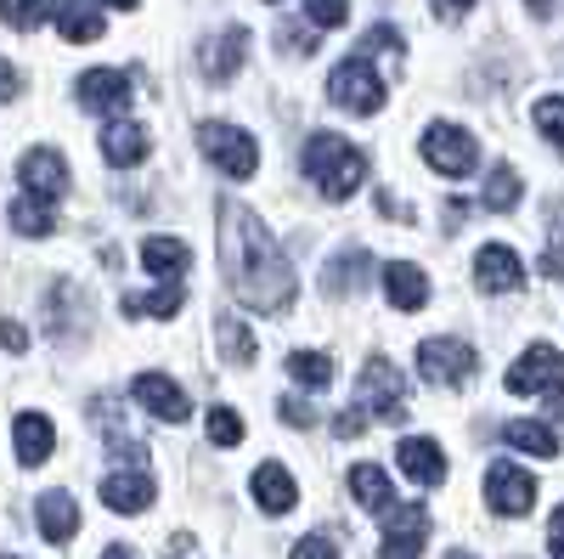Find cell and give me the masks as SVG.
Returning <instances> with one entry per match:
<instances>
[{
	"label": "cell",
	"mask_w": 564,
	"mask_h": 559,
	"mask_svg": "<svg viewBox=\"0 0 564 559\" xmlns=\"http://www.w3.org/2000/svg\"><path fill=\"white\" fill-rule=\"evenodd\" d=\"M282 418H289L294 430H316V407L311 401H300V396H282V407H276Z\"/></svg>",
	"instance_id": "cell-38"
},
{
	"label": "cell",
	"mask_w": 564,
	"mask_h": 559,
	"mask_svg": "<svg viewBox=\"0 0 564 559\" xmlns=\"http://www.w3.org/2000/svg\"><path fill=\"white\" fill-rule=\"evenodd\" d=\"M350 18V0H305V23L322 34V29H339Z\"/></svg>",
	"instance_id": "cell-35"
},
{
	"label": "cell",
	"mask_w": 564,
	"mask_h": 559,
	"mask_svg": "<svg viewBox=\"0 0 564 559\" xmlns=\"http://www.w3.org/2000/svg\"><path fill=\"white\" fill-rule=\"evenodd\" d=\"M334 430H339V441H356V436L367 430V407H350V412H339V424H334Z\"/></svg>",
	"instance_id": "cell-39"
},
{
	"label": "cell",
	"mask_w": 564,
	"mask_h": 559,
	"mask_svg": "<svg viewBox=\"0 0 564 559\" xmlns=\"http://www.w3.org/2000/svg\"><path fill=\"white\" fill-rule=\"evenodd\" d=\"M130 396L148 407L153 418H164V424H186V418H193V396H186L170 373H135Z\"/></svg>",
	"instance_id": "cell-10"
},
{
	"label": "cell",
	"mask_w": 564,
	"mask_h": 559,
	"mask_svg": "<svg viewBox=\"0 0 564 559\" xmlns=\"http://www.w3.org/2000/svg\"><path fill=\"white\" fill-rule=\"evenodd\" d=\"M475 345H463V340H423L417 345V373H423V379H430V385H446V390H457V385H468V379H475Z\"/></svg>",
	"instance_id": "cell-6"
},
{
	"label": "cell",
	"mask_w": 564,
	"mask_h": 559,
	"mask_svg": "<svg viewBox=\"0 0 564 559\" xmlns=\"http://www.w3.org/2000/svg\"><path fill=\"white\" fill-rule=\"evenodd\" d=\"M289 559H339V542L327 537V531H311V537H300L294 542V553Z\"/></svg>",
	"instance_id": "cell-36"
},
{
	"label": "cell",
	"mask_w": 564,
	"mask_h": 559,
	"mask_svg": "<svg viewBox=\"0 0 564 559\" xmlns=\"http://www.w3.org/2000/svg\"><path fill=\"white\" fill-rule=\"evenodd\" d=\"M18 181L29 186V198L57 204V198L68 193V164H63V153H57V148H29V153H23V164H18Z\"/></svg>",
	"instance_id": "cell-11"
},
{
	"label": "cell",
	"mask_w": 564,
	"mask_h": 559,
	"mask_svg": "<svg viewBox=\"0 0 564 559\" xmlns=\"http://www.w3.org/2000/svg\"><path fill=\"white\" fill-rule=\"evenodd\" d=\"M305 175L316 181V193H322L327 204H345L356 186L367 181V159H361L356 142H345V136L316 130L311 142H305Z\"/></svg>",
	"instance_id": "cell-2"
},
{
	"label": "cell",
	"mask_w": 564,
	"mask_h": 559,
	"mask_svg": "<svg viewBox=\"0 0 564 559\" xmlns=\"http://www.w3.org/2000/svg\"><path fill=\"white\" fill-rule=\"evenodd\" d=\"M108 7H113V12H135V7H141V0H108Z\"/></svg>",
	"instance_id": "cell-47"
},
{
	"label": "cell",
	"mask_w": 564,
	"mask_h": 559,
	"mask_svg": "<svg viewBox=\"0 0 564 559\" xmlns=\"http://www.w3.org/2000/svg\"><path fill=\"white\" fill-rule=\"evenodd\" d=\"M468 7H475V0H435V12H441V18H463Z\"/></svg>",
	"instance_id": "cell-43"
},
{
	"label": "cell",
	"mask_w": 564,
	"mask_h": 559,
	"mask_svg": "<svg viewBox=\"0 0 564 559\" xmlns=\"http://www.w3.org/2000/svg\"><path fill=\"white\" fill-rule=\"evenodd\" d=\"M141 266H148L153 277H164V283H181V277L193 271V249H186L181 238H148L141 244Z\"/></svg>",
	"instance_id": "cell-24"
},
{
	"label": "cell",
	"mask_w": 564,
	"mask_h": 559,
	"mask_svg": "<svg viewBox=\"0 0 564 559\" xmlns=\"http://www.w3.org/2000/svg\"><path fill=\"white\" fill-rule=\"evenodd\" d=\"M327 97H334L339 108H350V114H379L384 108V74L372 68V57L350 52L334 74H327Z\"/></svg>",
	"instance_id": "cell-4"
},
{
	"label": "cell",
	"mask_w": 564,
	"mask_h": 559,
	"mask_svg": "<svg viewBox=\"0 0 564 559\" xmlns=\"http://www.w3.org/2000/svg\"><path fill=\"white\" fill-rule=\"evenodd\" d=\"M40 18H45V0H7V23H12L18 34H29Z\"/></svg>",
	"instance_id": "cell-37"
},
{
	"label": "cell",
	"mask_w": 564,
	"mask_h": 559,
	"mask_svg": "<svg viewBox=\"0 0 564 559\" xmlns=\"http://www.w3.org/2000/svg\"><path fill=\"white\" fill-rule=\"evenodd\" d=\"M423 164H430L435 175H475L480 170V148L475 136H468L463 125H430L423 130Z\"/></svg>",
	"instance_id": "cell-5"
},
{
	"label": "cell",
	"mask_w": 564,
	"mask_h": 559,
	"mask_svg": "<svg viewBox=\"0 0 564 559\" xmlns=\"http://www.w3.org/2000/svg\"><path fill=\"white\" fill-rule=\"evenodd\" d=\"M502 390L508 396H558L564 390V356L553 351V345H531L520 362H513L508 373H502Z\"/></svg>",
	"instance_id": "cell-7"
},
{
	"label": "cell",
	"mask_w": 564,
	"mask_h": 559,
	"mask_svg": "<svg viewBox=\"0 0 564 559\" xmlns=\"http://www.w3.org/2000/svg\"><path fill=\"white\" fill-rule=\"evenodd\" d=\"M361 401H372V412L384 418V424H406V385H401V373L390 356H372L361 367Z\"/></svg>",
	"instance_id": "cell-8"
},
{
	"label": "cell",
	"mask_w": 564,
	"mask_h": 559,
	"mask_svg": "<svg viewBox=\"0 0 564 559\" xmlns=\"http://www.w3.org/2000/svg\"><path fill=\"white\" fill-rule=\"evenodd\" d=\"M486 503L497 508V515L520 520V515H531V503H536V481L520 470V463H491L486 470Z\"/></svg>",
	"instance_id": "cell-9"
},
{
	"label": "cell",
	"mask_w": 564,
	"mask_h": 559,
	"mask_svg": "<svg viewBox=\"0 0 564 559\" xmlns=\"http://www.w3.org/2000/svg\"><path fill=\"white\" fill-rule=\"evenodd\" d=\"M542 271H547V277H564V238H553V244H547V260H542Z\"/></svg>",
	"instance_id": "cell-41"
},
{
	"label": "cell",
	"mask_w": 564,
	"mask_h": 559,
	"mask_svg": "<svg viewBox=\"0 0 564 559\" xmlns=\"http://www.w3.org/2000/svg\"><path fill=\"white\" fill-rule=\"evenodd\" d=\"M254 503L265 508V515H289V508L300 503L294 475L282 470V463H260V470H254Z\"/></svg>",
	"instance_id": "cell-22"
},
{
	"label": "cell",
	"mask_w": 564,
	"mask_h": 559,
	"mask_svg": "<svg viewBox=\"0 0 564 559\" xmlns=\"http://www.w3.org/2000/svg\"><path fill=\"white\" fill-rule=\"evenodd\" d=\"M468 209H475V204H463V198H452V204H446V232H457V226L468 221Z\"/></svg>",
	"instance_id": "cell-42"
},
{
	"label": "cell",
	"mask_w": 564,
	"mask_h": 559,
	"mask_svg": "<svg viewBox=\"0 0 564 559\" xmlns=\"http://www.w3.org/2000/svg\"><path fill=\"white\" fill-rule=\"evenodd\" d=\"M367 283V255H345V260H334L322 271V289L334 294V300H345L350 289H361Z\"/></svg>",
	"instance_id": "cell-30"
},
{
	"label": "cell",
	"mask_w": 564,
	"mask_h": 559,
	"mask_svg": "<svg viewBox=\"0 0 564 559\" xmlns=\"http://www.w3.org/2000/svg\"><path fill=\"white\" fill-rule=\"evenodd\" d=\"M531 119H536V130L547 136V142L564 153V97H542V103L531 108Z\"/></svg>",
	"instance_id": "cell-33"
},
{
	"label": "cell",
	"mask_w": 564,
	"mask_h": 559,
	"mask_svg": "<svg viewBox=\"0 0 564 559\" xmlns=\"http://www.w3.org/2000/svg\"><path fill=\"white\" fill-rule=\"evenodd\" d=\"M102 559H135V553H130V548H124V542H113V548H108V553H102Z\"/></svg>",
	"instance_id": "cell-46"
},
{
	"label": "cell",
	"mask_w": 564,
	"mask_h": 559,
	"mask_svg": "<svg viewBox=\"0 0 564 559\" xmlns=\"http://www.w3.org/2000/svg\"><path fill=\"white\" fill-rule=\"evenodd\" d=\"M181 305H186L181 283H164L153 294H124V316H159V322H170V316H181Z\"/></svg>",
	"instance_id": "cell-27"
},
{
	"label": "cell",
	"mask_w": 564,
	"mask_h": 559,
	"mask_svg": "<svg viewBox=\"0 0 564 559\" xmlns=\"http://www.w3.org/2000/svg\"><path fill=\"white\" fill-rule=\"evenodd\" d=\"M384 294L395 311H423L430 305V277H423L412 260H390L384 266Z\"/></svg>",
	"instance_id": "cell-20"
},
{
	"label": "cell",
	"mask_w": 564,
	"mask_h": 559,
	"mask_svg": "<svg viewBox=\"0 0 564 559\" xmlns=\"http://www.w3.org/2000/svg\"><path fill=\"white\" fill-rule=\"evenodd\" d=\"M12 447H18L23 470H40V463L52 458V447H57V424L45 412H18L12 418Z\"/></svg>",
	"instance_id": "cell-15"
},
{
	"label": "cell",
	"mask_w": 564,
	"mask_h": 559,
	"mask_svg": "<svg viewBox=\"0 0 564 559\" xmlns=\"http://www.w3.org/2000/svg\"><path fill=\"white\" fill-rule=\"evenodd\" d=\"M502 441H508L513 452L558 458V436H553V424H542V418H508V424H502Z\"/></svg>",
	"instance_id": "cell-26"
},
{
	"label": "cell",
	"mask_w": 564,
	"mask_h": 559,
	"mask_svg": "<svg viewBox=\"0 0 564 559\" xmlns=\"http://www.w3.org/2000/svg\"><path fill=\"white\" fill-rule=\"evenodd\" d=\"M215 334H220V356H226L231 367H249V362H254V334L243 329L238 316H220Z\"/></svg>",
	"instance_id": "cell-29"
},
{
	"label": "cell",
	"mask_w": 564,
	"mask_h": 559,
	"mask_svg": "<svg viewBox=\"0 0 564 559\" xmlns=\"http://www.w3.org/2000/svg\"><path fill=\"white\" fill-rule=\"evenodd\" d=\"M7 221H12V232H23V238H52V209H45L40 198H12L7 204Z\"/></svg>",
	"instance_id": "cell-28"
},
{
	"label": "cell",
	"mask_w": 564,
	"mask_h": 559,
	"mask_svg": "<svg viewBox=\"0 0 564 559\" xmlns=\"http://www.w3.org/2000/svg\"><path fill=\"white\" fill-rule=\"evenodd\" d=\"M52 23H57V34L74 40V45H90V40L108 34L97 0H52Z\"/></svg>",
	"instance_id": "cell-18"
},
{
	"label": "cell",
	"mask_w": 564,
	"mask_h": 559,
	"mask_svg": "<svg viewBox=\"0 0 564 559\" xmlns=\"http://www.w3.org/2000/svg\"><path fill=\"white\" fill-rule=\"evenodd\" d=\"M209 441H215V447H238V441H243V412L209 407Z\"/></svg>",
	"instance_id": "cell-34"
},
{
	"label": "cell",
	"mask_w": 564,
	"mask_h": 559,
	"mask_svg": "<svg viewBox=\"0 0 564 559\" xmlns=\"http://www.w3.org/2000/svg\"><path fill=\"white\" fill-rule=\"evenodd\" d=\"M520 204V175H513V164H497L486 175V209H513Z\"/></svg>",
	"instance_id": "cell-32"
},
{
	"label": "cell",
	"mask_w": 564,
	"mask_h": 559,
	"mask_svg": "<svg viewBox=\"0 0 564 559\" xmlns=\"http://www.w3.org/2000/svg\"><path fill=\"white\" fill-rule=\"evenodd\" d=\"M243 52H249V29L231 23L226 34L204 40V74H209V79H231V74L243 68Z\"/></svg>",
	"instance_id": "cell-21"
},
{
	"label": "cell",
	"mask_w": 564,
	"mask_h": 559,
	"mask_svg": "<svg viewBox=\"0 0 564 559\" xmlns=\"http://www.w3.org/2000/svg\"><path fill=\"white\" fill-rule=\"evenodd\" d=\"M525 7H531V18H553V12H558V0H525Z\"/></svg>",
	"instance_id": "cell-45"
},
{
	"label": "cell",
	"mask_w": 564,
	"mask_h": 559,
	"mask_svg": "<svg viewBox=\"0 0 564 559\" xmlns=\"http://www.w3.org/2000/svg\"><path fill=\"white\" fill-rule=\"evenodd\" d=\"M350 492H356V503L367 508V515H390V508H395V486H390V475L379 470V463H356V470H350Z\"/></svg>",
	"instance_id": "cell-25"
},
{
	"label": "cell",
	"mask_w": 564,
	"mask_h": 559,
	"mask_svg": "<svg viewBox=\"0 0 564 559\" xmlns=\"http://www.w3.org/2000/svg\"><path fill=\"white\" fill-rule=\"evenodd\" d=\"M395 463H401V475L417 481V486H441V481H446V452H441V441H430V436H401Z\"/></svg>",
	"instance_id": "cell-14"
},
{
	"label": "cell",
	"mask_w": 564,
	"mask_h": 559,
	"mask_svg": "<svg viewBox=\"0 0 564 559\" xmlns=\"http://www.w3.org/2000/svg\"><path fill=\"white\" fill-rule=\"evenodd\" d=\"M289 373H294L305 390H327V385H334V356H322V351H294V356H289Z\"/></svg>",
	"instance_id": "cell-31"
},
{
	"label": "cell",
	"mask_w": 564,
	"mask_h": 559,
	"mask_svg": "<svg viewBox=\"0 0 564 559\" xmlns=\"http://www.w3.org/2000/svg\"><path fill=\"white\" fill-rule=\"evenodd\" d=\"M547 553L564 559V503L553 508V520H547Z\"/></svg>",
	"instance_id": "cell-40"
},
{
	"label": "cell",
	"mask_w": 564,
	"mask_h": 559,
	"mask_svg": "<svg viewBox=\"0 0 564 559\" xmlns=\"http://www.w3.org/2000/svg\"><path fill=\"white\" fill-rule=\"evenodd\" d=\"M34 520H40V537H52V542H74L79 531V503L68 492H45L34 503Z\"/></svg>",
	"instance_id": "cell-23"
},
{
	"label": "cell",
	"mask_w": 564,
	"mask_h": 559,
	"mask_svg": "<svg viewBox=\"0 0 564 559\" xmlns=\"http://www.w3.org/2000/svg\"><path fill=\"white\" fill-rule=\"evenodd\" d=\"M475 283H480V294H520L525 289V266H520V255H513L508 244H486L475 255Z\"/></svg>",
	"instance_id": "cell-12"
},
{
	"label": "cell",
	"mask_w": 564,
	"mask_h": 559,
	"mask_svg": "<svg viewBox=\"0 0 564 559\" xmlns=\"http://www.w3.org/2000/svg\"><path fill=\"white\" fill-rule=\"evenodd\" d=\"M220 277L238 305L249 311H282L294 300V266L276 249L271 226L249 204H220Z\"/></svg>",
	"instance_id": "cell-1"
},
{
	"label": "cell",
	"mask_w": 564,
	"mask_h": 559,
	"mask_svg": "<svg viewBox=\"0 0 564 559\" xmlns=\"http://www.w3.org/2000/svg\"><path fill=\"white\" fill-rule=\"evenodd\" d=\"M198 148H204V159H209L215 170H226L231 181H249V175L260 170V142H254L249 130H238V125L204 119V125H198Z\"/></svg>",
	"instance_id": "cell-3"
},
{
	"label": "cell",
	"mask_w": 564,
	"mask_h": 559,
	"mask_svg": "<svg viewBox=\"0 0 564 559\" xmlns=\"http://www.w3.org/2000/svg\"><path fill=\"white\" fill-rule=\"evenodd\" d=\"M423 537H430V508L412 503V508H401V515L384 526L379 559H417V553H423Z\"/></svg>",
	"instance_id": "cell-16"
},
{
	"label": "cell",
	"mask_w": 564,
	"mask_h": 559,
	"mask_svg": "<svg viewBox=\"0 0 564 559\" xmlns=\"http://www.w3.org/2000/svg\"><path fill=\"white\" fill-rule=\"evenodd\" d=\"M153 475L148 470H113L102 481V503L113 508V515H141V508H153Z\"/></svg>",
	"instance_id": "cell-17"
},
{
	"label": "cell",
	"mask_w": 564,
	"mask_h": 559,
	"mask_svg": "<svg viewBox=\"0 0 564 559\" xmlns=\"http://www.w3.org/2000/svg\"><path fill=\"white\" fill-rule=\"evenodd\" d=\"M7 345H12V351H29V334H23V322H7Z\"/></svg>",
	"instance_id": "cell-44"
},
{
	"label": "cell",
	"mask_w": 564,
	"mask_h": 559,
	"mask_svg": "<svg viewBox=\"0 0 564 559\" xmlns=\"http://www.w3.org/2000/svg\"><path fill=\"white\" fill-rule=\"evenodd\" d=\"M446 559H475V553H468V548H457V553H446Z\"/></svg>",
	"instance_id": "cell-48"
},
{
	"label": "cell",
	"mask_w": 564,
	"mask_h": 559,
	"mask_svg": "<svg viewBox=\"0 0 564 559\" xmlns=\"http://www.w3.org/2000/svg\"><path fill=\"white\" fill-rule=\"evenodd\" d=\"M148 148H153V136L141 130L135 119H108V130H102V159H108L113 170L141 164V159H148Z\"/></svg>",
	"instance_id": "cell-19"
},
{
	"label": "cell",
	"mask_w": 564,
	"mask_h": 559,
	"mask_svg": "<svg viewBox=\"0 0 564 559\" xmlns=\"http://www.w3.org/2000/svg\"><path fill=\"white\" fill-rule=\"evenodd\" d=\"M79 103H85L90 114L119 119V114L130 108V74H124V68H90V74H79Z\"/></svg>",
	"instance_id": "cell-13"
}]
</instances>
